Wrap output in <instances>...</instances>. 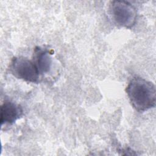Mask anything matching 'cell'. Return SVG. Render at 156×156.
Returning <instances> with one entry per match:
<instances>
[{
    "label": "cell",
    "instance_id": "3957f363",
    "mask_svg": "<svg viewBox=\"0 0 156 156\" xmlns=\"http://www.w3.org/2000/svg\"><path fill=\"white\" fill-rule=\"evenodd\" d=\"M9 70L16 78L27 82L38 83L41 78L34 61L23 56L15 57L11 60Z\"/></svg>",
    "mask_w": 156,
    "mask_h": 156
},
{
    "label": "cell",
    "instance_id": "277c9868",
    "mask_svg": "<svg viewBox=\"0 0 156 156\" xmlns=\"http://www.w3.org/2000/svg\"><path fill=\"white\" fill-rule=\"evenodd\" d=\"M54 51L46 47L35 48L32 60L35 63L41 77L51 73L54 65Z\"/></svg>",
    "mask_w": 156,
    "mask_h": 156
},
{
    "label": "cell",
    "instance_id": "6da1fadb",
    "mask_svg": "<svg viewBox=\"0 0 156 156\" xmlns=\"http://www.w3.org/2000/svg\"><path fill=\"white\" fill-rule=\"evenodd\" d=\"M126 92L132 107L138 112H144L155 107V85L141 77H133L127 84Z\"/></svg>",
    "mask_w": 156,
    "mask_h": 156
},
{
    "label": "cell",
    "instance_id": "5b68a950",
    "mask_svg": "<svg viewBox=\"0 0 156 156\" xmlns=\"http://www.w3.org/2000/svg\"><path fill=\"white\" fill-rule=\"evenodd\" d=\"M23 110L21 105L10 100H5L1 106V126L12 124L23 115Z\"/></svg>",
    "mask_w": 156,
    "mask_h": 156
},
{
    "label": "cell",
    "instance_id": "7a4b0ae2",
    "mask_svg": "<svg viewBox=\"0 0 156 156\" xmlns=\"http://www.w3.org/2000/svg\"><path fill=\"white\" fill-rule=\"evenodd\" d=\"M108 14L116 26L130 29L135 26L137 19L136 7L128 1H112L108 6Z\"/></svg>",
    "mask_w": 156,
    "mask_h": 156
}]
</instances>
